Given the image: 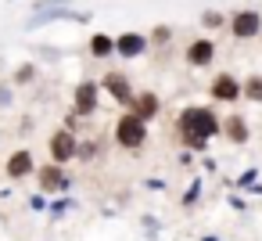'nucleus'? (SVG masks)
Segmentation results:
<instances>
[{
	"mask_svg": "<svg viewBox=\"0 0 262 241\" xmlns=\"http://www.w3.org/2000/svg\"><path fill=\"white\" fill-rule=\"evenodd\" d=\"M215 133H219V115H215L212 108L190 105V108L180 112V137H183L187 148L201 151V148L208 144V137H215Z\"/></svg>",
	"mask_w": 262,
	"mask_h": 241,
	"instance_id": "1",
	"label": "nucleus"
},
{
	"mask_svg": "<svg viewBox=\"0 0 262 241\" xmlns=\"http://www.w3.org/2000/svg\"><path fill=\"white\" fill-rule=\"evenodd\" d=\"M115 140H119V148H129V151L144 148V140H147V126H144V119L133 115V112L122 115L119 126H115Z\"/></svg>",
	"mask_w": 262,
	"mask_h": 241,
	"instance_id": "2",
	"label": "nucleus"
},
{
	"mask_svg": "<svg viewBox=\"0 0 262 241\" xmlns=\"http://www.w3.org/2000/svg\"><path fill=\"white\" fill-rule=\"evenodd\" d=\"M230 29H233L237 40H248V36H258L262 33V18H258V11H237L230 18Z\"/></svg>",
	"mask_w": 262,
	"mask_h": 241,
	"instance_id": "3",
	"label": "nucleus"
},
{
	"mask_svg": "<svg viewBox=\"0 0 262 241\" xmlns=\"http://www.w3.org/2000/svg\"><path fill=\"white\" fill-rule=\"evenodd\" d=\"M51 158H54V162L76 158V137H72V130H58V133L51 137Z\"/></svg>",
	"mask_w": 262,
	"mask_h": 241,
	"instance_id": "4",
	"label": "nucleus"
},
{
	"mask_svg": "<svg viewBox=\"0 0 262 241\" xmlns=\"http://www.w3.org/2000/svg\"><path fill=\"white\" fill-rule=\"evenodd\" d=\"M104 90H108L115 101L133 105V90H129V79H126L122 72H108V76H104Z\"/></svg>",
	"mask_w": 262,
	"mask_h": 241,
	"instance_id": "5",
	"label": "nucleus"
},
{
	"mask_svg": "<svg viewBox=\"0 0 262 241\" xmlns=\"http://www.w3.org/2000/svg\"><path fill=\"white\" fill-rule=\"evenodd\" d=\"M97 108V83H79L76 87V115H90Z\"/></svg>",
	"mask_w": 262,
	"mask_h": 241,
	"instance_id": "6",
	"label": "nucleus"
},
{
	"mask_svg": "<svg viewBox=\"0 0 262 241\" xmlns=\"http://www.w3.org/2000/svg\"><path fill=\"white\" fill-rule=\"evenodd\" d=\"M212 97H215V101H237V97H241V83L223 72V76H215V83H212Z\"/></svg>",
	"mask_w": 262,
	"mask_h": 241,
	"instance_id": "7",
	"label": "nucleus"
},
{
	"mask_svg": "<svg viewBox=\"0 0 262 241\" xmlns=\"http://www.w3.org/2000/svg\"><path fill=\"white\" fill-rule=\"evenodd\" d=\"M115 51H119L122 58H137V54H144V51H147V40H144L140 33H126V36H119V40H115Z\"/></svg>",
	"mask_w": 262,
	"mask_h": 241,
	"instance_id": "8",
	"label": "nucleus"
},
{
	"mask_svg": "<svg viewBox=\"0 0 262 241\" xmlns=\"http://www.w3.org/2000/svg\"><path fill=\"white\" fill-rule=\"evenodd\" d=\"M33 173V155L26 151V148H18L11 158H8V176L11 180H22V176H29Z\"/></svg>",
	"mask_w": 262,
	"mask_h": 241,
	"instance_id": "9",
	"label": "nucleus"
},
{
	"mask_svg": "<svg viewBox=\"0 0 262 241\" xmlns=\"http://www.w3.org/2000/svg\"><path fill=\"white\" fill-rule=\"evenodd\" d=\"M215 58V44L212 40H194L190 47H187V62L190 65H208Z\"/></svg>",
	"mask_w": 262,
	"mask_h": 241,
	"instance_id": "10",
	"label": "nucleus"
},
{
	"mask_svg": "<svg viewBox=\"0 0 262 241\" xmlns=\"http://www.w3.org/2000/svg\"><path fill=\"white\" fill-rule=\"evenodd\" d=\"M40 184H43V191H58V187H65V176H61L58 162H54V166H43V169H40Z\"/></svg>",
	"mask_w": 262,
	"mask_h": 241,
	"instance_id": "11",
	"label": "nucleus"
},
{
	"mask_svg": "<svg viewBox=\"0 0 262 241\" xmlns=\"http://www.w3.org/2000/svg\"><path fill=\"white\" fill-rule=\"evenodd\" d=\"M223 130H226V137H230L233 144H244V140H248V126H244V119H241V115H230Z\"/></svg>",
	"mask_w": 262,
	"mask_h": 241,
	"instance_id": "12",
	"label": "nucleus"
},
{
	"mask_svg": "<svg viewBox=\"0 0 262 241\" xmlns=\"http://www.w3.org/2000/svg\"><path fill=\"white\" fill-rule=\"evenodd\" d=\"M133 115H140V119H155V115H158V97H155V94H140Z\"/></svg>",
	"mask_w": 262,
	"mask_h": 241,
	"instance_id": "13",
	"label": "nucleus"
},
{
	"mask_svg": "<svg viewBox=\"0 0 262 241\" xmlns=\"http://www.w3.org/2000/svg\"><path fill=\"white\" fill-rule=\"evenodd\" d=\"M241 94L248 101H262V76H251L248 83H241Z\"/></svg>",
	"mask_w": 262,
	"mask_h": 241,
	"instance_id": "14",
	"label": "nucleus"
},
{
	"mask_svg": "<svg viewBox=\"0 0 262 241\" xmlns=\"http://www.w3.org/2000/svg\"><path fill=\"white\" fill-rule=\"evenodd\" d=\"M90 51H94V54H97V58H108V54H112V51H115V44H112V40H108V36H101V33H97V36H94V40H90Z\"/></svg>",
	"mask_w": 262,
	"mask_h": 241,
	"instance_id": "15",
	"label": "nucleus"
},
{
	"mask_svg": "<svg viewBox=\"0 0 262 241\" xmlns=\"http://www.w3.org/2000/svg\"><path fill=\"white\" fill-rule=\"evenodd\" d=\"M201 22H205L208 29H219V26H223V15H215V11H205V18H201Z\"/></svg>",
	"mask_w": 262,
	"mask_h": 241,
	"instance_id": "16",
	"label": "nucleus"
},
{
	"mask_svg": "<svg viewBox=\"0 0 262 241\" xmlns=\"http://www.w3.org/2000/svg\"><path fill=\"white\" fill-rule=\"evenodd\" d=\"M76 155L90 158V155H97V144H94V140H86V144H76Z\"/></svg>",
	"mask_w": 262,
	"mask_h": 241,
	"instance_id": "17",
	"label": "nucleus"
},
{
	"mask_svg": "<svg viewBox=\"0 0 262 241\" xmlns=\"http://www.w3.org/2000/svg\"><path fill=\"white\" fill-rule=\"evenodd\" d=\"M165 40H169V29H165V26H162V29H155V44H165Z\"/></svg>",
	"mask_w": 262,
	"mask_h": 241,
	"instance_id": "18",
	"label": "nucleus"
}]
</instances>
